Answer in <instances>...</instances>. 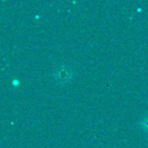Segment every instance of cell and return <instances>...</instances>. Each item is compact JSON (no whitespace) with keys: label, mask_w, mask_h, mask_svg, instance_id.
I'll return each instance as SVG.
<instances>
[{"label":"cell","mask_w":148,"mask_h":148,"mask_svg":"<svg viewBox=\"0 0 148 148\" xmlns=\"http://www.w3.org/2000/svg\"><path fill=\"white\" fill-rule=\"evenodd\" d=\"M143 128L146 129V131L148 132V118L146 119V122H143Z\"/></svg>","instance_id":"cell-1"}]
</instances>
